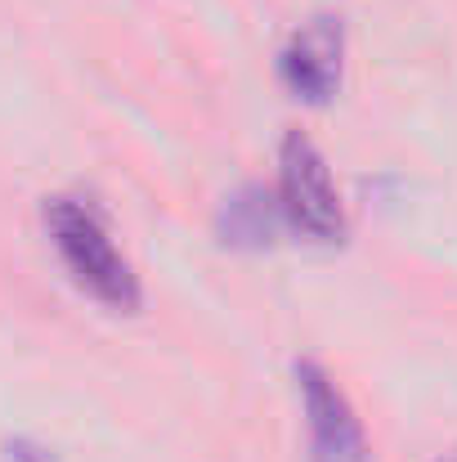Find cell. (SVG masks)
I'll list each match as a JSON object with an SVG mask.
<instances>
[{"label": "cell", "mask_w": 457, "mask_h": 462, "mask_svg": "<svg viewBox=\"0 0 457 462\" xmlns=\"http://www.w3.org/2000/svg\"><path fill=\"white\" fill-rule=\"evenodd\" d=\"M45 234L68 270V279L108 310H140L144 288L135 265L117 252L104 216L81 198H45Z\"/></svg>", "instance_id": "obj_1"}, {"label": "cell", "mask_w": 457, "mask_h": 462, "mask_svg": "<svg viewBox=\"0 0 457 462\" xmlns=\"http://www.w3.org/2000/svg\"><path fill=\"white\" fill-rule=\"evenodd\" d=\"M274 198H279V211H283V225L292 234H301L309 243H345L350 234V220H345V202H341V189L332 180V166L323 149L301 135V131H288L283 144H279V184H274Z\"/></svg>", "instance_id": "obj_2"}, {"label": "cell", "mask_w": 457, "mask_h": 462, "mask_svg": "<svg viewBox=\"0 0 457 462\" xmlns=\"http://www.w3.org/2000/svg\"><path fill=\"white\" fill-rule=\"evenodd\" d=\"M279 81L292 99H301L309 108H323L336 99L341 81H345V27L332 14H314L301 23L283 54H279Z\"/></svg>", "instance_id": "obj_3"}, {"label": "cell", "mask_w": 457, "mask_h": 462, "mask_svg": "<svg viewBox=\"0 0 457 462\" xmlns=\"http://www.w3.org/2000/svg\"><path fill=\"white\" fill-rule=\"evenodd\" d=\"M297 391L309 427V462H368L363 422L323 364L314 359L297 364Z\"/></svg>", "instance_id": "obj_4"}, {"label": "cell", "mask_w": 457, "mask_h": 462, "mask_svg": "<svg viewBox=\"0 0 457 462\" xmlns=\"http://www.w3.org/2000/svg\"><path fill=\"white\" fill-rule=\"evenodd\" d=\"M215 229H220V243L229 247H242V252H260L279 238L283 225V211H279V198L260 184H242L238 193H229L220 202V216H215Z\"/></svg>", "instance_id": "obj_5"}, {"label": "cell", "mask_w": 457, "mask_h": 462, "mask_svg": "<svg viewBox=\"0 0 457 462\" xmlns=\"http://www.w3.org/2000/svg\"><path fill=\"white\" fill-rule=\"evenodd\" d=\"M5 462H59L45 445H36V440H23V436H14V440H5Z\"/></svg>", "instance_id": "obj_6"}, {"label": "cell", "mask_w": 457, "mask_h": 462, "mask_svg": "<svg viewBox=\"0 0 457 462\" xmlns=\"http://www.w3.org/2000/svg\"><path fill=\"white\" fill-rule=\"evenodd\" d=\"M444 462H457V454H453V458H444Z\"/></svg>", "instance_id": "obj_7"}]
</instances>
